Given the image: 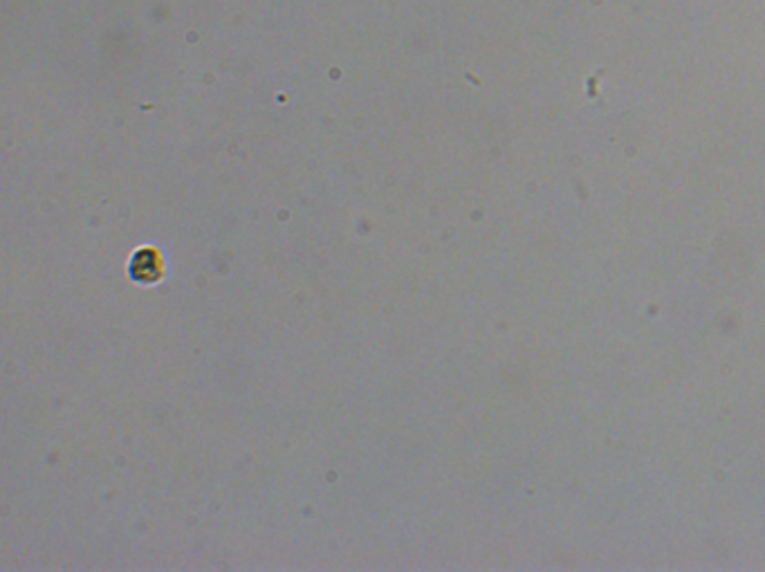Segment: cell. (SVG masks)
Listing matches in <instances>:
<instances>
[{"mask_svg":"<svg viewBox=\"0 0 765 572\" xmlns=\"http://www.w3.org/2000/svg\"><path fill=\"white\" fill-rule=\"evenodd\" d=\"M164 272V263L155 249H140L131 261V276L140 283L158 281Z\"/></svg>","mask_w":765,"mask_h":572,"instance_id":"1","label":"cell"}]
</instances>
